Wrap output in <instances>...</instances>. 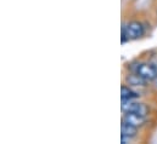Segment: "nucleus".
<instances>
[{
    "label": "nucleus",
    "mask_w": 157,
    "mask_h": 144,
    "mask_svg": "<svg viewBox=\"0 0 157 144\" xmlns=\"http://www.w3.org/2000/svg\"><path fill=\"white\" fill-rule=\"evenodd\" d=\"M122 111L124 113H136L140 115L146 116L150 111V108L144 104V103H138V102H133V99L130 101H122Z\"/></svg>",
    "instance_id": "nucleus-3"
},
{
    "label": "nucleus",
    "mask_w": 157,
    "mask_h": 144,
    "mask_svg": "<svg viewBox=\"0 0 157 144\" xmlns=\"http://www.w3.org/2000/svg\"><path fill=\"white\" fill-rule=\"evenodd\" d=\"M155 86H156V88H157V79L155 80Z\"/></svg>",
    "instance_id": "nucleus-8"
},
{
    "label": "nucleus",
    "mask_w": 157,
    "mask_h": 144,
    "mask_svg": "<svg viewBox=\"0 0 157 144\" xmlns=\"http://www.w3.org/2000/svg\"><path fill=\"white\" fill-rule=\"evenodd\" d=\"M130 72L136 73L146 81H155L157 79V67L150 63H133L130 64Z\"/></svg>",
    "instance_id": "nucleus-1"
},
{
    "label": "nucleus",
    "mask_w": 157,
    "mask_h": 144,
    "mask_svg": "<svg viewBox=\"0 0 157 144\" xmlns=\"http://www.w3.org/2000/svg\"><path fill=\"white\" fill-rule=\"evenodd\" d=\"M122 31L125 33V36L128 38V40L130 39H139L144 35L145 29L141 22L139 21H130L127 24L122 26Z\"/></svg>",
    "instance_id": "nucleus-2"
},
{
    "label": "nucleus",
    "mask_w": 157,
    "mask_h": 144,
    "mask_svg": "<svg viewBox=\"0 0 157 144\" xmlns=\"http://www.w3.org/2000/svg\"><path fill=\"white\" fill-rule=\"evenodd\" d=\"M136 135H138V127L122 119V124H121V141H122V143H125L127 139L134 138Z\"/></svg>",
    "instance_id": "nucleus-4"
},
{
    "label": "nucleus",
    "mask_w": 157,
    "mask_h": 144,
    "mask_svg": "<svg viewBox=\"0 0 157 144\" xmlns=\"http://www.w3.org/2000/svg\"><path fill=\"white\" fill-rule=\"evenodd\" d=\"M138 97H139V93L133 91L129 86L122 85V87H121V98H122V101H130V99H135Z\"/></svg>",
    "instance_id": "nucleus-7"
},
{
    "label": "nucleus",
    "mask_w": 157,
    "mask_h": 144,
    "mask_svg": "<svg viewBox=\"0 0 157 144\" xmlns=\"http://www.w3.org/2000/svg\"><path fill=\"white\" fill-rule=\"evenodd\" d=\"M123 120H125L129 124L139 127V126H143L146 122V116L140 115V114H136V113H124Z\"/></svg>",
    "instance_id": "nucleus-5"
},
{
    "label": "nucleus",
    "mask_w": 157,
    "mask_h": 144,
    "mask_svg": "<svg viewBox=\"0 0 157 144\" xmlns=\"http://www.w3.org/2000/svg\"><path fill=\"white\" fill-rule=\"evenodd\" d=\"M125 82L129 85V86H146V80L143 79L140 75H138L136 73H132V74H128L125 76Z\"/></svg>",
    "instance_id": "nucleus-6"
}]
</instances>
